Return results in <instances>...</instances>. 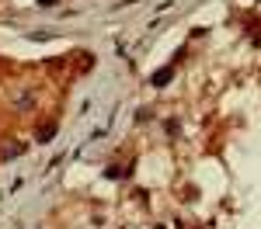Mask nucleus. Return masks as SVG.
<instances>
[{"instance_id":"f257e3e1","label":"nucleus","mask_w":261,"mask_h":229,"mask_svg":"<svg viewBox=\"0 0 261 229\" xmlns=\"http://www.w3.org/2000/svg\"><path fill=\"white\" fill-rule=\"evenodd\" d=\"M167 77H171V70H161V73L153 77V83H167Z\"/></svg>"}]
</instances>
